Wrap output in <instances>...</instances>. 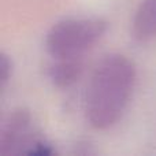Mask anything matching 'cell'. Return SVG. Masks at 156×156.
I'll return each instance as SVG.
<instances>
[{
  "instance_id": "cell-5",
  "label": "cell",
  "mask_w": 156,
  "mask_h": 156,
  "mask_svg": "<svg viewBox=\"0 0 156 156\" xmlns=\"http://www.w3.org/2000/svg\"><path fill=\"white\" fill-rule=\"evenodd\" d=\"M82 58L77 59H54L48 69V77L59 88H67L78 81L82 73Z\"/></svg>"
},
{
  "instance_id": "cell-2",
  "label": "cell",
  "mask_w": 156,
  "mask_h": 156,
  "mask_svg": "<svg viewBox=\"0 0 156 156\" xmlns=\"http://www.w3.org/2000/svg\"><path fill=\"white\" fill-rule=\"evenodd\" d=\"M100 18H70L51 27L45 38L48 54L54 59H77L92 49L107 32Z\"/></svg>"
},
{
  "instance_id": "cell-1",
  "label": "cell",
  "mask_w": 156,
  "mask_h": 156,
  "mask_svg": "<svg viewBox=\"0 0 156 156\" xmlns=\"http://www.w3.org/2000/svg\"><path fill=\"white\" fill-rule=\"evenodd\" d=\"M136 82L134 65L119 54L107 55L96 66L86 89L85 112L100 130L114 126L123 115Z\"/></svg>"
},
{
  "instance_id": "cell-3",
  "label": "cell",
  "mask_w": 156,
  "mask_h": 156,
  "mask_svg": "<svg viewBox=\"0 0 156 156\" xmlns=\"http://www.w3.org/2000/svg\"><path fill=\"white\" fill-rule=\"evenodd\" d=\"M48 155L51 149L34 137L32 115L26 110L12 111L0 130V155Z\"/></svg>"
},
{
  "instance_id": "cell-6",
  "label": "cell",
  "mask_w": 156,
  "mask_h": 156,
  "mask_svg": "<svg viewBox=\"0 0 156 156\" xmlns=\"http://www.w3.org/2000/svg\"><path fill=\"white\" fill-rule=\"evenodd\" d=\"M11 71H12V66H11L10 59L3 54L0 56V86L2 88H4L5 83L11 78Z\"/></svg>"
},
{
  "instance_id": "cell-4",
  "label": "cell",
  "mask_w": 156,
  "mask_h": 156,
  "mask_svg": "<svg viewBox=\"0 0 156 156\" xmlns=\"http://www.w3.org/2000/svg\"><path fill=\"white\" fill-rule=\"evenodd\" d=\"M133 34L140 41L156 38V0H143L133 21Z\"/></svg>"
}]
</instances>
